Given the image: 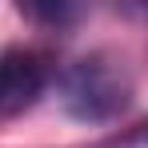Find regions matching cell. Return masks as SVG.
Returning <instances> with one entry per match:
<instances>
[{"label": "cell", "mask_w": 148, "mask_h": 148, "mask_svg": "<svg viewBox=\"0 0 148 148\" xmlns=\"http://www.w3.org/2000/svg\"><path fill=\"white\" fill-rule=\"evenodd\" d=\"M144 140H148V132H144Z\"/></svg>", "instance_id": "3957f363"}, {"label": "cell", "mask_w": 148, "mask_h": 148, "mask_svg": "<svg viewBox=\"0 0 148 148\" xmlns=\"http://www.w3.org/2000/svg\"><path fill=\"white\" fill-rule=\"evenodd\" d=\"M60 92H64V108L76 120L100 124V120L120 116L132 104V76L116 56L92 52V56H80L76 64H68Z\"/></svg>", "instance_id": "6da1fadb"}, {"label": "cell", "mask_w": 148, "mask_h": 148, "mask_svg": "<svg viewBox=\"0 0 148 148\" xmlns=\"http://www.w3.org/2000/svg\"><path fill=\"white\" fill-rule=\"evenodd\" d=\"M48 88V60L32 48H8L0 56V116L28 112Z\"/></svg>", "instance_id": "7a4b0ae2"}]
</instances>
